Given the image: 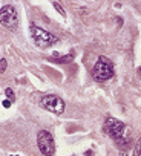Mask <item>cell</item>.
I'll return each instance as SVG.
<instances>
[{"label":"cell","mask_w":141,"mask_h":156,"mask_svg":"<svg viewBox=\"0 0 141 156\" xmlns=\"http://www.w3.org/2000/svg\"><path fill=\"white\" fill-rule=\"evenodd\" d=\"M92 75L97 81H107L113 77V64L107 57H98L95 66L92 68Z\"/></svg>","instance_id":"obj_1"},{"label":"cell","mask_w":141,"mask_h":156,"mask_svg":"<svg viewBox=\"0 0 141 156\" xmlns=\"http://www.w3.org/2000/svg\"><path fill=\"white\" fill-rule=\"evenodd\" d=\"M37 145L38 150L44 154V156H54L55 153V142H54V136L48 130H40L37 135Z\"/></svg>","instance_id":"obj_2"},{"label":"cell","mask_w":141,"mask_h":156,"mask_svg":"<svg viewBox=\"0 0 141 156\" xmlns=\"http://www.w3.org/2000/svg\"><path fill=\"white\" fill-rule=\"evenodd\" d=\"M31 32H32L34 43L37 44L38 48H49V46H52V44L57 41V38H55L52 34H49L48 31H44V29H41V28H38V26H34V25H32Z\"/></svg>","instance_id":"obj_3"},{"label":"cell","mask_w":141,"mask_h":156,"mask_svg":"<svg viewBox=\"0 0 141 156\" xmlns=\"http://www.w3.org/2000/svg\"><path fill=\"white\" fill-rule=\"evenodd\" d=\"M103 132L106 133V135H109L113 141H116V139H120L124 133H126V127H124V124H123L120 119H115V118L109 116V118L106 119V124H104V127H103Z\"/></svg>","instance_id":"obj_4"},{"label":"cell","mask_w":141,"mask_h":156,"mask_svg":"<svg viewBox=\"0 0 141 156\" xmlns=\"http://www.w3.org/2000/svg\"><path fill=\"white\" fill-rule=\"evenodd\" d=\"M40 104H41L43 109L49 110V112H52L55 115H61L64 112V101L60 97H57V95H46V97H43Z\"/></svg>","instance_id":"obj_5"},{"label":"cell","mask_w":141,"mask_h":156,"mask_svg":"<svg viewBox=\"0 0 141 156\" xmlns=\"http://www.w3.org/2000/svg\"><path fill=\"white\" fill-rule=\"evenodd\" d=\"M0 23H2L5 28L8 29H15L17 25H18V18H17V14H15V9L14 6H3L0 9Z\"/></svg>","instance_id":"obj_6"},{"label":"cell","mask_w":141,"mask_h":156,"mask_svg":"<svg viewBox=\"0 0 141 156\" xmlns=\"http://www.w3.org/2000/svg\"><path fill=\"white\" fill-rule=\"evenodd\" d=\"M115 144L120 147V150H126V148L130 145V136L124 133V135H123L120 139H116V141H115Z\"/></svg>","instance_id":"obj_7"},{"label":"cell","mask_w":141,"mask_h":156,"mask_svg":"<svg viewBox=\"0 0 141 156\" xmlns=\"http://www.w3.org/2000/svg\"><path fill=\"white\" fill-rule=\"evenodd\" d=\"M74 60V54H69V55H64V57H58L57 60H55V63H58V64H66V63H70Z\"/></svg>","instance_id":"obj_8"},{"label":"cell","mask_w":141,"mask_h":156,"mask_svg":"<svg viewBox=\"0 0 141 156\" xmlns=\"http://www.w3.org/2000/svg\"><path fill=\"white\" fill-rule=\"evenodd\" d=\"M133 156H141V136H139V139H138V141H136V144H135Z\"/></svg>","instance_id":"obj_9"},{"label":"cell","mask_w":141,"mask_h":156,"mask_svg":"<svg viewBox=\"0 0 141 156\" xmlns=\"http://www.w3.org/2000/svg\"><path fill=\"white\" fill-rule=\"evenodd\" d=\"M54 8H55V9L58 11V14H61L63 17H66V11H64V9L61 8V5H60L58 2H54Z\"/></svg>","instance_id":"obj_10"},{"label":"cell","mask_w":141,"mask_h":156,"mask_svg":"<svg viewBox=\"0 0 141 156\" xmlns=\"http://www.w3.org/2000/svg\"><path fill=\"white\" fill-rule=\"evenodd\" d=\"M6 68H8V61L5 58H2L0 60V74H3L6 71Z\"/></svg>","instance_id":"obj_11"},{"label":"cell","mask_w":141,"mask_h":156,"mask_svg":"<svg viewBox=\"0 0 141 156\" xmlns=\"http://www.w3.org/2000/svg\"><path fill=\"white\" fill-rule=\"evenodd\" d=\"M5 94H6V97L9 98V101H14L15 100V95H14V92H12V89H5Z\"/></svg>","instance_id":"obj_12"},{"label":"cell","mask_w":141,"mask_h":156,"mask_svg":"<svg viewBox=\"0 0 141 156\" xmlns=\"http://www.w3.org/2000/svg\"><path fill=\"white\" fill-rule=\"evenodd\" d=\"M2 104H3V107H6V109H8V107H11V101H9V100H3V103H2Z\"/></svg>","instance_id":"obj_13"},{"label":"cell","mask_w":141,"mask_h":156,"mask_svg":"<svg viewBox=\"0 0 141 156\" xmlns=\"http://www.w3.org/2000/svg\"><path fill=\"white\" fill-rule=\"evenodd\" d=\"M84 156H93V150H86V151H84Z\"/></svg>","instance_id":"obj_14"},{"label":"cell","mask_w":141,"mask_h":156,"mask_svg":"<svg viewBox=\"0 0 141 156\" xmlns=\"http://www.w3.org/2000/svg\"><path fill=\"white\" fill-rule=\"evenodd\" d=\"M116 23H118V26H123V18H116Z\"/></svg>","instance_id":"obj_15"},{"label":"cell","mask_w":141,"mask_h":156,"mask_svg":"<svg viewBox=\"0 0 141 156\" xmlns=\"http://www.w3.org/2000/svg\"><path fill=\"white\" fill-rule=\"evenodd\" d=\"M138 74H141V66H139V68H138Z\"/></svg>","instance_id":"obj_16"},{"label":"cell","mask_w":141,"mask_h":156,"mask_svg":"<svg viewBox=\"0 0 141 156\" xmlns=\"http://www.w3.org/2000/svg\"><path fill=\"white\" fill-rule=\"evenodd\" d=\"M120 156H126V154H124V153H121V154H120Z\"/></svg>","instance_id":"obj_17"},{"label":"cell","mask_w":141,"mask_h":156,"mask_svg":"<svg viewBox=\"0 0 141 156\" xmlns=\"http://www.w3.org/2000/svg\"><path fill=\"white\" fill-rule=\"evenodd\" d=\"M11 156H12V154H11Z\"/></svg>","instance_id":"obj_18"}]
</instances>
